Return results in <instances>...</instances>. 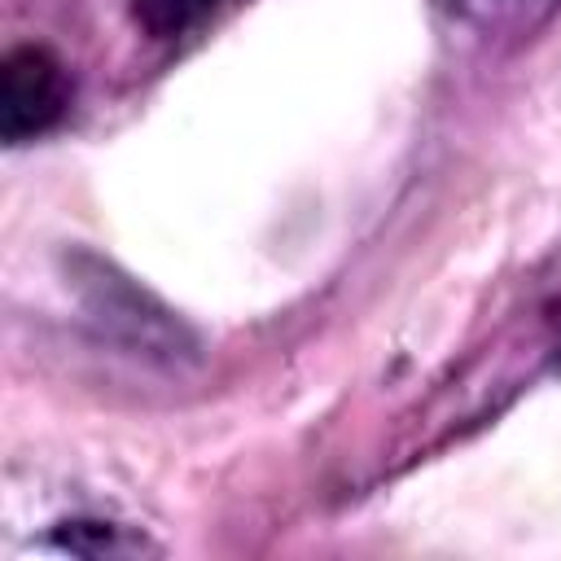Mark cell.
<instances>
[{
	"mask_svg": "<svg viewBox=\"0 0 561 561\" xmlns=\"http://www.w3.org/2000/svg\"><path fill=\"white\" fill-rule=\"evenodd\" d=\"M443 18L482 39H522L561 13V0H434Z\"/></svg>",
	"mask_w": 561,
	"mask_h": 561,
	"instance_id": "cell-3",
	"label": "cell"
},
{
	"mask_svg": "<svg viewBox=\"0 0 561 561\" xmlns=\"http://www.w3.org/2000/svg\"><path fill=\"white\" fill-rule=\"evenodd\" d=\"M215 9H219V0H127L136 31L149 39H184Z\"/></svg>",
	"mask_w": 561,
	"mask_h": 561,
	"instance_id": "cell-4",
	"label": "cell"
},
{
	"mask_svg": "<svg viewBox=\"0 0 561 561\" xmlns=\"http://www.w3.org/2000/svg\"><path fill=\"white\" fill-rule=\"evenodd\" d=\"M66 289L75 294L83 320L123 346L127 355L145 359H193L197 355V333L136 276H127L118 263L92 254V250H70L66 254Z\"/></svg>",
	"mask_w": 561,
	"mask_h": 561,
	"instance_id": "cell-1",
	"label": "cell"
},
{
	"mask_svg": "<svg viewBox=\"0 0 561 561\" xmlns=\"http://www.w3.org/2000/svg\"><path fill=\"white\" fill-rule=\"evenodd\" d=\"M552 333H557V364H561V302L552 307Z\"/></svg>",
	"mask_w": 561,
	"mask_h": 561,
	"instance_id": "cell-5",
	"label": "cell"
},
{
	"mask_svg": "<svg viewBox=\"0 0 561 561\" xmlns=\"http://www.w3.org/2000/svg\"><path fill=\"white\" fill-rule=\"evenodd\" d=\"M70 70L44 44H18L0 61V140L31 145L70 114Z\"/></svg>",
	"mask_w": 561,
	"mask_h": 561,
	"instance_id": "cell-2",
	"label": "cell"
}]
</instances>
